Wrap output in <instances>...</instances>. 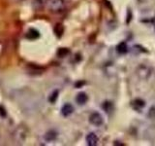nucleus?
I'll return each instance as SVG.
<instances>
[{"label": "nucleus", "instance_id": "5", "mask_svg": "<svg viewBox=\"0 0 155 146\" xmlns=\"http://www.w3.org/2000/svg\"><path fill=\"white\" fill-rule=\"evenodd\" d=\"M73 112H74V106H73L71 103H66L62 106L61 108V113L64 117H68L70 116Z\"/></svg>", "mask_w": 155, "mask_h": 146}, {"label": "nucleus", "instance_id": "2", "mask_svg": "<svg viewBox=\"0 0 155 146\" xmlns=\"http://www.w3.org/2000/svg\"><path fill=\"white\" fill-rule=\"evenodd\" d=\"M137 74L142 80H147L152 74V69L148 65L140 64L137 67Z\"/></svg>", "mask_w": 155, "mask_h": 146}, {"label": "nucleus", "instance_id": "11", "mask_svg": "<svg viewBox=\"0 0 155 146\" xmlns=\"http://www.w3.org/2000/svg\"><path fill=\"white\" fill-rule=\"evenodd\" d=\"M26 37L29 39H36L39 37V32L35 29H30L27 33H26Z\"/></svg>", "mask_w": 155, "mask_h": 146}, {"label": "nucleus", "instance_id": "9", "mask_svg": "<svg viewBox=\"0 0 155 146\" xmlns=\"http://www.w3.org/2000/svg\"><path fill=\"white\" fill-rule=\"evenodd\" d=\"M57 137V133L54 130H50L45 134V139L47 141H53Z\"/></svg>", "mask_w": 155, "mask_h": 146}, {"label": "nucleus", "instance_id": "12", "mask_svg": "<svg viewBox=\"0 0 155 146\" xmlns=\"http://www.w3.org/2000/svg\"><path fill=\"white\" fill-rule=\"evenodd\" d=\"M32 6L35 8L37 11H39V10H41L43 9L44 7V2H43V0H34L33 1V4H32Z\"/></svg>", "mask_w": 155, "mask_h": 146}, {"label": "nucleus", "instance_id": "7", "mask_svg": "<svg viewBox=\"0 0 155 146\" xmlns=\"http://www.w3.org/2000/svg\"><path fill=\"white\" fill-rule=\"evenodd\" d=\"M128 45L126 44V42H121L119 43L117 47H116V51H117L118 54H120V55H124V54H126L128 52Z\"/></svg>", "mask_w": 155, "mask_h": 146}, {"label": "nucleus", "instance_id": "3", "mask_svg": "<svg viewBox=\"0 0 155 146\" xmlns=\"http://www.w3.org/2000/svg\"><path fill=\"white\" fill-rule=\"evenodd\" d=\"M88 120L89 123L95 127H101L104 124V118L99 112H93V113H91Z\"/></svg>", "mask_w": 155, "mask_h": 146}, {"label": "nucleus", "instance_id": "8", "mask_svg": "<svg viewBox=\"0 0 155 146\" xmlns=\"http://www.w3.org/2000/svg\"><path fill=\"white\" fill-rule=\"evenodd\" d=\"M133 106L135 107L136 109L140 110L145 106V101H143V99H135L133 101Z\"/></svg>", "mask_w": 155, "mask_h": 146}, {"label": "nucleus", "instance_id": "14", "mask_svg": "<svg viewBox=\"0 0 155 146\" xmlns=\"http://www.w3.org/2000/svg\"><path fill=\"white\" fill-rule=\"evenodd\" d=\"M18 1H24V0H18Z\"/></svg>", "mask_w": 155, "mask_h": 146}, {"label": "nucleus", "instance_id": "13", "mask_svg": "<svg viewBox=\"0 0 155 146\" xmlns=\"http://www.w3.org/2000/svg\"><path fill=\"white\" fill-rule=\"evenodd\" d=\"M149 117H151V118H155V107H151V108L149 109Z\"/></svg>", "mask_w": 155, "mask_h": 146}, {"label": "nucleus", "instance_id": "1", "mask_svg": "<svg viewBox=\"0 0 155 146\" xmlns=\"http://www.w3.org/2000/svg\"><path fill=\"white\" fill-rule=\"evenodd\" d=\"M47 6L50 12L53 14H60L65 10L66 4L64 0H48Z\"/></svg>", "mask_w": 155, "mask_h": 146}, {"label": "nucleus", "instance_id": "10", "mask_svg": "<svg viewBox=\"0 0 155 146\" xmlns=\"http://www.w3.org/2000/svg\"><path fill=\"white\" fill-rule=\"evenodd\" d=\"M102 108H103L107 113H110L114 109V105L110 101H105L103 105H102Z\"/></svg>", "mask_w": 155, "mask_h": 146}, {"label": "nucleus", "instance_id": "4", "mask_svg": "<svg viewBox=\"0 0 155 146\" xmlns=\"http://www.w3.org/2000/svg\"><path fill=\"white\" fill-rule=\"evenodd\" d=\"M86 143L88 146H96L99 142V138L95 133H89L85 137Z\"/></svg>", "mask_w": 155, "mask_h": 146}, {"label": "nucleus", "instance_id": "6", "mask_svg": "<svg viewBox=\"0 0 155 146\" xmlns=\"http://www.w3.org/2000/svg\"><path fill=\"white\" fill-rule=\"evenodd\" d=\"M87 100H88V96H87V95L85 94V92H80V94H78L77 96H76V101L78 104L80 105H84L85 104Z\"/></svg>", "mask_w": 155, "mask_h": 146}]
</instances>
